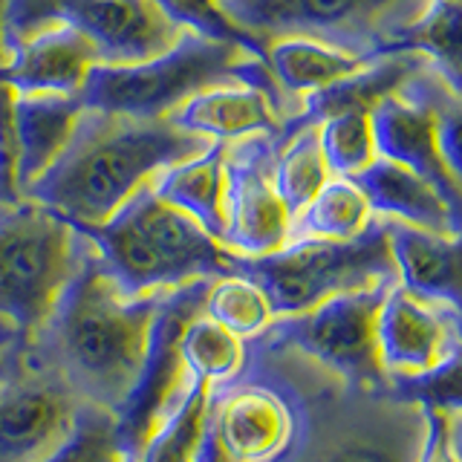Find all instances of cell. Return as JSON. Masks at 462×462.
<instances>
[{
	"instance_id": "cell-6",
	"label": "cell",
	"mask_w": 462,
	"mask_h": 462,
	"mask_svg": "<svg viewBox=\"0 0 462 462\" xmlns=\"http://www.w3.org/2000/svg\"><path fill=\"white\" fill-rule=\"evenodd\" d=\"M237 274L266 292L278 318L300 315L327 298L396 281L384 220L353 240H298L263 257H240Z\"/></svg>"
},
{
	"instance_id": "cell-36",
	"label": "cell",
	"mask_w": 462,
	"mask_h": 462,
	"mask_svg": "<svg viewBox=\"0 0 462 462\" xmlns=\"http://www.w3.org/2000/svg\"><path fill=\"white\" fill-rule=\"evenodd\" d=\"M14 93L6 81H0V208L21 202L18 182V130H14Z\"/></svg>"
},
{
	"instance_id": "cell-8",
	"label": "cell",
	"mask_w": 462,
	"mask_h": 462,
	"mask_svg": "<svg viewBox=\"0 0 462 462\" xmlns=\"http://www.w3.org/2000/svg\"><path fill=\"white\" fill-rule=\"evenodd\" d=\"M430 0H252L243 29L260 41L298 35L353 52H393Z\"/></svg>"
},
{
	"instance_id": "cell-22",
	"label": "cell",
	"mask_w": 462,
	"mask_h": 462,
	"mask_svg": "<svg viewBox=\"0 0 462 462\" xmlns=\"http://www.w3.org/2000/svg\"><path fill=\"white\" fill-rule=\"evenodd\" d=\"M373 58L375 55L370 52L341 50L315 38L283 35L266 41V67L274 84H278L281 96L286 101H292L298 110L310 96L346 76H353L365 64H370Z\"/></svg>"
},
{
	"instance_id": "cell-7",
	"label": "cell",
	"mask_w": 462,
	"mask_h": 462,
	"mask_svg": "<svg viewBox=\"0 0 462 462\" xmlns=\"http://www.w3.org/2000/svg\"><path fill=\"white\" fill-rule=\"evenodd\" d=\"M390 283L396 281L327 298L300 315L274 318L257 344H263L266 350H289L310 358L312 365L356 390H387L375 324Z\"/></svg>"
},
{
	"instance_id": "cell-10",
	"label": "cell",
	"mask_w": 462,
	"mask_h": 462,
	"mask_svg": "<svg viewBox=\"0 0 462 462\" xmlns=\"http://www.w3.org/2000/svg\"><path fill=\"white\" fill-rule=\"evenodd\" d=\"M81 399L26 346L0 353V462H47L79 425Z\"/></svg>"
},
{
	"instance_id": "cell-38",
	"label": "cell",
	"mask_w": 462,
	"mask_h": 462,
	"mask_svg": "<svg viewBox=\"0 0 462 462\" xmlns=\"http://www.w3.org/2000/svg\"><path fill=\"white\" fill-rule=\"evenodd\" d=\"M12 61V47L6 38V0H0V69H6Z\"/></svg>"
},
{
	"instance_id": "cell-9",
	"label": "cell",
	"mask_w": 462,
	"mask_h": 462,
	"mask_svg": "<svg viewBox=\"0 0 462 462\" xmlns=\"http://www.w3.org/2000/svg\"><path fill=\"white\" fill-rule=\"evenodd\" d=\"M208 283L211 281H194L168 289L159 303L144 365L122 408L113 413L116 437H119L127 462L136 459L142 445L153 437L156 428L173 413V408L185 399L188 387L194 384V375L185 367L180 338L185 324L202 312Z\"/></svg>"
},
{
	"instance_id": "cell-41",
	"label": "cell",
	"mask_w": 462,
	"mask_h": 462,
	"mask_svg": "<svg viewBox=\"0 0 462 462\" xmlns=\"http://www.w3.org/2000/svg\"><path fill=\"white\" fill-rule=\"evenodd\" d=\"M459 336H462V315H459Z\"/></svg>"
},
{
	"instance_id": "cell-26",
	"label": "cell",
	"mask_w": 462,
	"mask_h": 462,
	"mask_svg": "<svg viewBox=\"0 0 462 462\" xmlns=\"http://www.w3.org/2000/svg\"><path fill=\"white\" fill-rule=\"evenodd\" d=\"M422 437V433H419ZM419 439L390 430L384 419H353L318 439L300 462H416Z\"/></svg>"
},
{
	"instance_id": "cell-39",
	"label": "cell",
	"mask_w": 462,
	"mask_h": 462,
	"mask_svg": "<svg viewBox=\"0 0 462 462\" xmlns=\"http://www.w3.org/2000/svg\"><path fill=\"white\" fill-rule=\"evenodd\" d=\"M249 4H252V0H220V6L226 9V14H228V18L235 21V23L243 21V14H245V9H249ZM240 26H243V23H240Z\"/></svg>"
},
{
	"instance_id": "cell-37",
	"label": "cell",
	"mask_w": 462,
	"mask_h": 462,
	"mask_svg": "<svg viewBox=\"0 0 462 462\" xmlns=\"http://www.w3.org/2000/svg\"><path fill=\"white\" fill-rule=\"evenodd\" d=\"M422 413V437H419L416 462H462V445L457 439L454 419L437 411Z\"/></svg>"
},
{
	"instance_id": "cell-33",
	"label": "cell",
	"mask_w": 462,
	"mask_h": 462,
	"mask_svg": "<svg viewBox=\"0 0 462 462\" xmlns=\"http://www.w3.org/2000/svg\"><path fill=\"white\" fill-rule=\"evenodd\" d=\"M156 4L180 29L206 35L211 41L240 43V47L266 58V43L254 38L249 29L231 21L226 9L220 6V0H156Z\"/></svg>"
},
{
	"instance_id": "cell-29",
	"label": "cell",
	"mask_w": 462,
	"mask_h": 462,
	"mask_svg": "<svg viewBox=\"0 0 462 462\" xmlns=\"http://www.w3.org/2000/svg\"><path fill=\"white\" fill-rule=\"evenodd\" d=\"M214 384L194 379L185 399L173 408V413L156 428V433L142 445L134 462H194L202 433L208 425Z\"/></svg>"
},
{
	"instance_id": "cell-13",
	"label": "cell",
	"mask_w": 462,
	"mask_h": 462,
	"mask_svg": "<svg viewBox=\"0 0 462 462\" xmlns=\"http://www.w3.org/2000/svg\"><path fill=\"white\" fill-rule=\"evenodd\" d=\"M55 21L76 26L110 67L148 61L182 35L156 0H50L47 23Z\"/></svg>"
},
{
	"instance_id": "cell-4",
	"label": "cell",
	"mask_w": 462,
	"mask_h": 462,
	"mask_svg": "<svg viewBox=\"0 0 462 462\" xmlns=\"http://www.w3.org/2000/svg\"><path fill=\"white\" fill-rule=\"evenodd\" d=\"M235 81L266 87L295 113V119L300 116L292 101L281 96L263 55L188 29H182L171 50L148 61L125 67L96 64L79 90V98L87 110L134 116V119H171L194 96Z\"/></svg>"
},
{
	"instance_id": "cell-19",
	"label": "cell",
	"mask_w": 462,
	"mask_h": 462,
	"mask_svg": "<svg viewBox=\"0 0 462 462\" xmlns=\"http://www.w3.org/2000/svg\"><path fill=\"white\" fill-rule=\"evenodd\" d=\"M353 182L367 197L373 217L384 223H402L411 228L437 231V235H459L462 231V211L454 202L425 177L396 162L375 159L370 168L353 177Z\"/></svg>"
},
{
	"instance_id": "cell-31",
	"label": "cell",
	"mask_w": 462,
	"mask_h": 462,
	"mask_svg": "<svg viewBox=\"0 0 462 462\" xmlns=\"http://www.w3.org/2000/svg\"><path fill=\"white\" fill-rule=\"evenodd\" d=\"M318 139H321V151L332 177L353 180L379 159L370 113L350 110V113L329 116V119L318 125Z\"/></svg>"
},
{
	"instance_id": "cell-40",
	"label": "cell",
	"mask_w": 462,
	"mask_h": 462,
	"mask_svg": "<svg viewBox=\"0 0 462 462\" xmlns=\"http://www.w3.org/2000/svg\"><path fill=\"white\" fill-rule=\"evenodd\" d=\"M9 344H12V341H9V338L4 336V332H0V353H4V350H6V346H9Z\"/></svg>"
},
{
	"instance_id": "cell-14",
	"label": "cell",
	"mask_w": 462,
	"mask_h": 462,
	"mask_svg": "<svg viewBox=\"0 0 462 462\" xmlns=\"http://www.w3.org/2000/svg\"><path fill=\"white\" fill-rule=\"evenodd\" d=\"M382 370L390 379H408V375L428 373L448 358L459 336V315L454 310L411 295L399 283H390L375 324Z\"/></svg>"
},
{
	"instance_id": "cell-2",
	"label": "cell",
	"mask_w": 462,
	"mask_h": 462,
	"mask_svg": "<svg viewBox=\"0 0 462 462\" xmlns=\"http://www.w3.org/2000/svg\"><path fill=\"white\" fill-rule=\"evenodd\" d=\"M211 139L173 119L84 110L64 153L23 191L72 226H101L159 173L202 153Z\"/></svg>"
},
{
	"instance_id": "cell-32",
	"label": "cell",
	"mask_w": 462,
	"mask_h": 462,
	"mask_svg": "<svg viewBox=\"0 0 462 462\" xmlns=\"http://www.w3.org/2000/svg\"><path fill=\"white\" fill-rule=\"evenodd\" d=\"M387 390L399 402L416 404L419 411H437L451 419L462 416V341L437 367L408 379H390Z\"/></svg>"
},
{
	"instance_id": "cell-20",
	"label": "cell",
	"mask_w": 462,
	"mask_h": 462,
	"mask_svg": "<svg viewBox=\"0 0 462 462\" xmlns=\"http://www.w3.org/2000/svg\"><path fill=\"white\" fill-rule=\"evenodd\" d=\"M84 101L64 93H18L14 130H18V182L21 194L47 173L64 153L84 116Z\"/></svg>"
},
{
	"instance_id": "cell-18",
	"label": "cell",
	"mask_w": 462,
	"mask_h": 462,
	"mask_svg": "<svg viewBox=\"0 0 462 462\" xmlns=\"http://www.w3.org/2000/svg\"><path fill=\"white\" fill-rule=\"evenodd\" d=\"M384 226L396 283L416 298L442 303L462 315V231L437 235L402 223Z\"/></svg>"
},
{
	"instance_id": "cell-21",
	"label": "cell",
	"mask_w": 462,
	"mask_h": 462,
	"mask_svg": "<svg viewBox=\"0 0 462 462\" xmlns=\"http://www.w3.org/2000/svg\"><path fill=\"white\" fill-rule=\"evenodd\" d=\"M430 69L425 55L413 50H393L384 55H375L370 64H365L353 76H346L336 84L324 87L315 96L303 101L300 116L295 122L300 125H321L336 113H373L384 98L404 90V84L413 81L419 72Z\"/></svg>"
},
{
	"instance_id": "cell-24",
	"label": "cell",
	"mask_w": 462,
	"mask_h": 462,
	"mask_svg": "<svg viewBox=\"0 0 462 462\" xmlns=\"http://www.w3.org/2000/svg\"><path fill=\"white\" fill-rule=\"evenodd\" d=\"M396 50L425 55L433 76L451 96H462V0H430L404 29Z\"/></svg>"
},
{
	"instance_id": "cell-17",
	"label": "cell",
	"mask_w": 462,
	"mask_h": 462,
	"mask_svg": "<svg viewBox=\"0 0 462 462\" xmlns=\"http://www.w3.org/2000/svg\"><path fill=\"white\" fill-rule=\"evenodd\" d=\"M98 52L76 26L55 21L12 43V61L0 69L14 93H64L79 96Z\"/></svg>"
},
{
	"instance_id": "cell-11",
	"label": "cell",
	"mask_w": 462,
	"mask_h": 462,
	"mask_svg": "<svg viewBox=\"0 0 462 462\" xmlns=\"http://www.w3.org/2000/svg\"><path fill=\"white\" fill-rule=\"evenodd\" d=\"M281 139L254 134L226 142V235L223 245L240 257H263L289 243V217L274 191V156Z\"/></svg>"
},
{
	"instance_id": "cell-3",
	"label": "cell",
	"mask_w": 462,
	"mask_h": 462,
	"mask_svg": "<svg viewBox=\"0 0 462 462\" xmlns=\"http://www.w3.org/2000/svg\"><path fill=\"white\" fill-rule=\"evenodd\" d=\"M127 295L168 292L194 281L237 274L240 254L214 240L194 217L168 206L148 182L101 226H76Z\"/></svg>"
},
{
	"instance_id": "cell-15",
	"label": "cell",
	"mask_w": 462,
	"mask_h": 462,
	"mask_svg": "<svg viewBox=\"0 0 462 462\" xmlns=\"http://www.w3.org/2000/svg\"><path fill=\"white\" fill-rule=\"evenodd\" d=\"M433 72H419L413 81L404 84V90L384 98L379 107L370 113L375 153L387 162H396L419 177H425L430 185L454 202L462 211V194L448 173L439 142H437V113H433Z\"/></svg>"
},
{
	"instance_id": "cell-34",
	"label": "cell",
	"mask_w": 462,
	"mask_h": 462,
	"mask_svg": "<svg viewBox=\"0 0 462 462\" xmlns=\"http://www.w3.org/2000/svg\"><path fill=\"white\" fill-rule=\"evenodd\" d=\"M47 462H127L116 437L113 413L84 402L76 430Z\"/></svg>"
},
{
	"instance_id": "cell-30",
	"label": "cell",
	"mask_w": 462,
	"mask_h": 462,
	"mask_svg": "<svg viewBox=\"0 0 462 462\" xmlns=\"http://www.w3.org/2000/svg\"><path fill=\"white\" fill-rule=\"evenodd\" d=\"M211 321L226 327L228 332H235L237 338L254 344L263 332L274 324V310L266 298V292L260 289L252 278L245 274H226V278H214L208 283L206 303H202Z\"/></svg>"
},
{
	"instance_id": "cell-28",
	"label": "cell",
	"mask_w": 462,
	"mask_h": 462,
	"mask_svg": "<svg viewBox=\"0 0 462 462\" xmlns=\"http://www.w3.org/2000/svg\"><path fill=\"white\" fill-rule=\"evenodd\" d=\"M180 346L188 373L214 387L243 379L245 367H249V341L211 321L206 312L194 315L185 324Z\"/></svg>"
},
{
	"instance_id": "cell-16",
	"label": "cell",
	"mask_w": 462,
	"mask_h": 462,
	"mask_svg": "<svg viewBox=\"0 0 462 462\" xmlns=\"http://www.w3.org/2000/svg\"><path fill=\"white\" fill-rule=\"evenodd\" d=\"M171 119L211 142H235L254 134H266L283 142L298 125L295 113L278 96L269 93L266 87L243 81L211 87V90L185 101Z\"/></svg>"
},
{
	"instance_id": "cell-25",
	"label": "cell",
	"mask_w": 462,
	"mask_h": 462,
	"mask_svg": "<svg viewBox=\"0 0 462 462\" xmlns=\"http://www.w3.org/2000/svg\"><path fill=\"white\" fill-rule=\"evenodd\" d=\"M375 220L367 197L346 177H329L310 206L292 217L289 243L298 240H353Z\"/></svg>"
},
{
	"instance_id": "cell-5",
	"label": "cell",
	"mask_w": 462,
	"mask_h": 462,
	"mask_svg": "<svg viewBox=\"0 0 462 462\" xmlns=\"http://www.w3.org/2000/svg\"><path fill=\"white\" fill-rule=\"evenodd\" d=\"M87 237L67 217L21 199L0 208V332L29 346L76 278Z\"/></svg>"
},
{
	"instance_id": "cell-35",
	"label": "cell",
	"mask_w": 462,
	"mask_h": 462,
	"mask_svg": "<svg viewBox=\"0 0 462 462\" xmlns=\"http://www.w3.org/2000/svg\"><path fill=\"white\" fill-rule=\"evenodd\" d=\"M430 98L433 113H437V142L442 162L462 194V96H451L433 76Z\"/></svg>"
},
{
	"instance_id": "cell-1",
	"label": "cell",
	"mask_w": 462,
	"mask_h": 462,
	"mask_svg": "<svg viewBox=\"0 0 462 462\" xmlns=\"http://www.w3.org/2000/svg\"><path fill=\"white\" fill-rule=\"evenodd\" d=\"M162 298L165 292L136 298L122 292L87 240L76 278L26 356L55 373L81 402L116 413L144 365Z\"/></svg>"
},
{
	"instance_id": "cell-23",
	"label": "cell",
	"mask_w": 462,
	"mask_h": 462,
	"mask_svg": "<svg viewBox=\"0 0 462 462\" xmlns=\"http://www.w3.org/2000/svg\"><path fill=\"white\" fill-rule=\"evenodd\" d=\"M223 156H226V142H211L202 153L162 171L151 182L153 191L162 197L168 206L194 217V220L220 243L226 235Z\"/></svg>"
},
{
	"instance_id": "cell-27",
	"label": "cell",
	"mask_w": 462,
	"mask_h": 462,
	"mask_svg": "<svg viewBox=\"0 0 462 462\" xmlns=\"http://www.w3.org/2000/svg\"><path fill=\"white\" fill-rule=\"evenodd\" d=\"M329 168L318 139V125H295L278 144L274 156V191L283 199L289 217L300 214L310 199L329 182Z\"/></svg>"
},
{
	"instance_id": "cell-12",
	"label": "cell",
	"mask_w": 462,
	"mask_h": 462,
	"mask_svg": "<svg viewBox=\"0 0 462 462\" xmlns=\"http://www.w3.org/2000/svg\"><path fill=\"white\" fill-rule=\"evenodd\" d=\"M208 422L231 462H283L298 445V411L278 387L237 379L211 390Z\"/></svg>"
}]
</instances>
